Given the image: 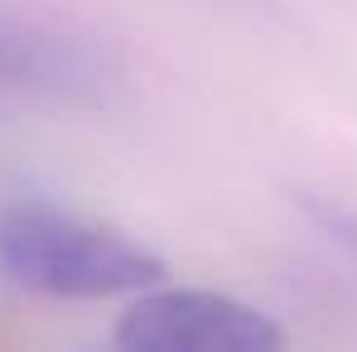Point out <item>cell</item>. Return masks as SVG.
I'll list each match as a JSON object with an SVG mask.
<instances>
[{
	"label": "cell",
	"instance_id": "obj_1",
	"mask_svg": "<svg viewBox=\"0 0 357 352\" xmlns=\"http://www.w3.org/2000/svg\"><path fill=\"white\" fill-rule=\"evenodd\" d=\"M165 256L107 222L20 203L0 213V275L49 299H112L165 280Z\"/></svg>",
	"mask_w": 357,
	"mask_h": 352
},
{
	"label": "cell",
	"instance_id": "obj_3",
	"mask_svg": "<svg viewBox=\"0 0 357 352\" xmlns=\"http://www.w3.org/2000/svg\"><path fill=\"white\" fill-rule=\"evenodd\" d=\"M116 348L140 352H271L285 348V328L222 290H140L112 328Z\"/></svg>",
	"mask_w": 357,
	"mask_h": 352
},
{
	"label": "cell",
	"instance_id": "obj_4",
	"mask_svg": "<svg viewBox=\"0 0 357 352\" xmlns=\"http://www.w3.org/2000/svg\"><path fill=\"white\" fill-rule=\"evenodd\" d=\"M295 203L319 232L328 236V241H338V246L357 261V208L338 203L333 193H295Z\"/></svg>",
	"mask_w": 357,
	"mask_h": 352
},
{
	"label": "cell",
	"instance_id": "obj_2",
	"mask_svg": "<svg viewBox=\"0 0 357 352\" xmlns=\"http://www.w3.org/2000/svg\"><path fill=\"white\" fill-rule=\"evenodd\" d=\"M0 92L44 107L102 112L126 92V59L92 34L0 15Z\"/></svg>",
	"mask_w": 357,
	"mask_h": 352
}]
</instances>
